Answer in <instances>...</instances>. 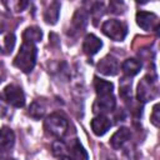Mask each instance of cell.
<instances>
[{
    "label": "cell",
    "mask_w": 160,
    "mask_h": 160,
    "mask_svg": "<svg viewBox=\"0 0 160 160\" xmlns=\"http://www.w3.org/2000/svg\"><path fill=\"white\" fill-rule=\"evenodd\" d=\"M36 54H38V49L35 44L24 41L22 45L20 46L18 55L14 59V65L18 69H20L22 72H30L35 66Z\"/></svg>",
    "instance_id": "1"
},
{
    "label": "cell",
    "mask_w": 160,
    "mask_h": 160,
    "mask_svg": "<svg viewBox=\"0 0 160 160\" xmlns=\"http://www.w3.org/2000/svg\"><path fill=\"white\" fill-rule=\"evenodd\" d=\"M158 92H159V86H158L156 78L146 75L139 81L138 91H136L139 101H141V102L151 101L158 96Z\"/></svg>",
    "instance_id": "2"
},
{
    "label": "cell",
    "mask_w": 160,
    "mask_h": 160,
    "mask_svg": "<svg viewBox=\"0 0 160 160\" xmlns=\"http://www.w3.org/2000/svg\"><path fill=\"white\" fill-rule=\"evenodd\" d=\"M44 128L50 135L60 139L68 132L69 122L62 115H60L58 112H54V114H51L46 118V120L44 122Z\"/></svg>",
    "instance_id": "3"
},
{
    "label": "cell",
    "mask_w": 160,
    "mask_h": 160,
    "mask_svg": "<svg viewBox=\"0 0 160 160\" xmlns=\"http://www.w3.org/2000/svg\"><path fill=\"white\" fill-rule=\"evenodd\" d=\"M101 31L114 41H122L128 34V28L122 21L110 19L102 24Z\"/></svg>",
    "instance_id": "4"
},
{
    "label": "cell",
    "mask_w": 160,
    "mask_h": 160,
    "mask_svg": "<svg viewBox=\"0 0 160 160\" xmlns=\"http://www.w3.org/2000/svg\"><path fill=\"white\" fill-rule=\"evenodd\" d=\"M4 98L8 104L15 108H22L25 105V94L16 84H10L4 89Z\"/></svg>",
    "instance_id": "5"
},
{
    "label": "cell",
    "mask_w": 160,
    "mask_h": 160,
    "mask_svg": "<svg viewBox=\"0 0 160 160\" xmlns=\"http://www.w3.org/2000/svg\"><path fill=\"white\" fill-rule=\"evenodd\" d=\"M136 24L141 29H144L146 31L158 30V28H159V18L154 12L139 11V12H136Z\"/></svg>",
    "instance_id": "6"
},
{
    "label": "cell",
    "mask_w": 160,
    "mask_h": 160,
    "mask_svg": "<svg viewBox=\"0 0 160 160\" xmlns=\"http://www.w3.org/2000/svg\"><path fill=\"white\" fill-rule=\"evenodd\" d=\"M115 105H116V101H115L114 94H109V95L98 96V99L94 102L92 109H94V112H96L99 115H102L104 112L112 111L115 109Z\"/></svg>",
    "instance_id": "7"
},
{
    "label": "cell",
    "mask_w": 160,
    "mask_h": 160,
    "mask_svg": "<svg viewBox=\"0 0 160 160\" xmlns=\"http://www.w3.org/2000/svg\"><path fill=\"white\" fill-rule=\"evenodd\" d=\"M98 70H99V72H101L106 76H114L119 71V62L114 56L108 55L99 61Z\"/></svg>",
    "instance_id": "8"
},
{
    "label": "cell",
    "mask_w": 160,
    "mask_h": 160,
    "mask_svg": "<svg viewBox=\"0 0 160 160\" xmlns=\"http://www.w3.org/2000/svg\"><path fill=\"white\" fill-rule=\"evenodd\" d=\"M111 128V121L105 115H98L91 120V130L96 136H102Z\"/></svg>",
    "instance_id": "9"
},
{
    "label": "cell",
    "mask_w": 160,
    "mask_h": 160,
    "mask_svg": "<svg viewBox=\"0 0 160 160\" xmlns=\"http://www.w3.org/2000/svg\"><path fill=\"white\" fill-rule=\"evenodd\" d=\"M101 46H102L101 40H100L98 36H95L94 34L86 35L85 39H84V41H82V50H84V52H85L86 55H89V56L95 55V54L101 49Z\"/></svg>",
    "instance_id": "10"
},
{
    "label": "cell",
    "mask_w": 160,
    "mask_h": 160,
    "mask_svg": "<svg viewBox=\"0 0 160 160\" xmlns=\"http://www.w3.org/2000/svg\"><path fill=\"white\" fill-rule=\"evenodd\" d=\"M15 142V134L9 128L0 129V152H5L14 146Z\"/></svg>",
    "instance_id": "11"
},
{
    "label": "cell",
    "mask_w": 160,
    "mask_h": 160,
    "mask_svg": "<svg viewBox=\"0 0 160 160\" xmlns=\"http://www.w3.org/2000/svg\"><path fill=\"white\" fill-rule=\"evenodd\" d=\"M131 134L130 130L128 128H120L110 139V144L115 150H119L120 148H122V145L130 139Z\"/></svg>",
    "instance_id": "12"
},
{
    "label": "cell",
    "mask_w": 160,
    "mask_h": 160,
    "mask_svg": "<svg viewBox=\"0 0 160 160\" xmlns=\"http://www.w3.org/2000/svg\"><path fill=\"white\" fill-rule=\"evenodd\" d=\"M15 46V35L10 31H0V52L10 54Z\"/></svg>",
    "instance_id": "13"
},
{
    "label": "cell",
    "mask_w": 160,
    "mask_h": 160,
    "mask_svg": "<svg viewBox=\"0 0 160 160\" xmlns=\"http://www.w3.org/2000/svg\"><path fill=\"white\" fill-rule=\"evenodd\" d=\"M66 156L70 158L71 160H89V156H88L86 150L82 148V145L78 140H75L70 145V148H68Z\"/></svg>",
    "instance_id": "14"
},
{
    "label": "cell",
    "mask_w": 160,
    "mask_h": 160,
    "mask_svg": "<svg viewBox=\"0 0 160 160\" xmlns=\"http://www.w3.org/2000/svg\"><path fill=\"white\" fill-rule=\"evenodd\" d=\"M59 12H60V4L58 1H52L44 12V20L48 24L54 25L59 19Z\"/></svg>",
    "instance_id": "15"
},
{
    "label": "cell",
    "mask_w": 160,
    "mask_h": 160,
    "mask_svg": "<svg viewBox=\"0 0 160 160\" xmlns=\"http://www.w3.org/2000/svg\"><path fill=\"white\" fill-rule=\"evenodd\" d=\"M121 69L126 76H135L141 69V62L138 59H126L122 62Z\"/></svg>",
    "instance_id": "16"
},
{
    "label": "cell",
    "mask_w": 160,
    "mask_h": 160,
    "mask_svg": "<svg viewBox=\"0 0 160 160\" xmlns=\"http://www.w3.org/2000/svg\"><path fill=\"white\" fill-rule=\"evenodd\" d=\"M94 86H95V90H96L98 96L112 94V90H114L112 82L106 81V80H102V79H99V78H95V80H94Z\"/></svg>",
    "instance_id": "17"
},
{
    "label": "cell",
    "mask_w": 160,
    "mask_h": 160,
    "mask_svg": "<svg viewBox=\"0 0 160 160\" xmlns=\"http://www.w3.org/2000/svg\"><path fill=\"white\" fill-rule=\"evenodd\" d=\"M41 38H42V32H41V30H40L38 26H30V28L25 29V31H24V34H22L24 41L32 42V44L40 41Z\"/></svg>",
    "instance_id": "18"
},
{
    "label": "cell",
    "mask_w": 160,
    "mask_h": 160,
    "mask_svg": "<svg viewBox=\"0 0 160 160\" xmlns=\"http://www.w3.org/2000/svg\"><path fill=\"white\" fill-rule=\"evenodd\" d=\"M45 114V106L40 101H34L29 108V115L34 119H40Z\"/></svg>",
    "instance_id": "19"
},
{
    "label": "cell",
    "mask_w": 160,
    "mask_h": 160,
    "mask_svg": "<svg viewBox=\"0 0 160 160\" xmlns=\"http://www.w3.org/2000/svg\"><path fill=\"white\" fill-rule=\"evenodd\" d=\"M86 20H88L86 14H85L82 10H78V11L75 12L74 18H72V25H74L78 30H81V29L85 28V25H86Z\"/></svg>",
    "instance_id": "20"
},
{
    "label": "cell",
    "mask_w": 160,
    "mask_h": 160,
    "mask_svg": "<svg viewBox=\"0 0 160 160\" xmlns=\"http://www.w3.org/2000/svg\"><path fill=\"white\" fill-rule=\"evenodd\" d=\"M150 120L151 122L155 125V126H159L160 125V110H159V104H156L152 109V112H151V116H150Z\"/></svg>",
    "instance_id": "21"
},
{
    "label": "cell",
    "mask_w": 160,
    "mask_h": 160,
    "mask_svg": "<svg viewBox=\"0 0 160 160\" xmlns=\"http://www.w3.org/2000/svg\"><path fill=\"white\" fill-rule=\"evenodd\" d=\"M9 112V104L5 100L4 95L0 94V116H5Z\"/></svg>",
    "instance_id": "22"
},
{
    "label": "cell",
    "mask_w": 160,
    "mask_h": 160,
    "mask_svg": "<svg viewBox=\"0 0 160 160\" xmlns=\"http://www.w3.org/2000/svg\"><path fill=\"white\" fill-rule=\"evenodd\" d=\"M130 88H131V81H128L126 84H121V86H120V94H121L124 98L131 96V90H130Z\"/></svg>",
    "instance_id": "23"
},
{
    "label": "cell",
    "mask_w": 160,
    "mask_h": 160,
    "mask_svg": "<svg viewBox=\"0 0 160 160\" xmlns=\"http://www.w3.org/2000/svg\"><path fill=\"white\" fill-rule=\"evenodd\" d=\"M5 76H6V70H5L4 65L0 64V82H2L5 80Z\"/></svg>",
    "instance_id": "24"
},
{
    "label": "cell",
    "mask_w": 160,
    "mask_h": 160,
    "mask_svg": "<svg viewBox=\"0 0 160 160\" xmlns=\"http://www.w3.org/2000/svg\"><path fill=\"white\" fill-rule=\"evenodd\" d=\"M60 160H71V159L68 158V156H62V158H60Z\"/></svg>",
    "instance_id": "25"
}]
</instances>
